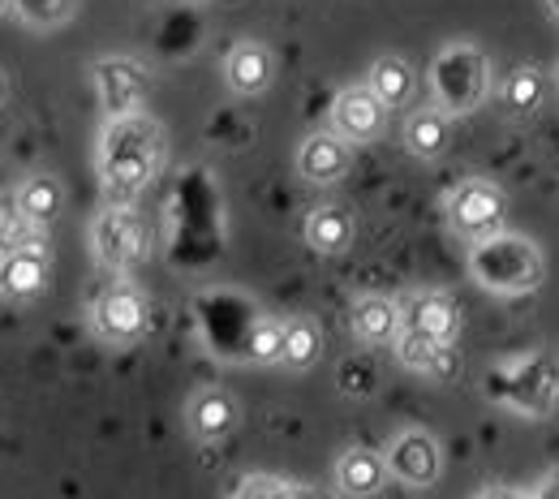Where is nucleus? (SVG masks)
Returning a JSON list of instances; mask_svg holds the SVG:
<instances>
[{
	"instance_id": "nucleus-1",
	"label": "nucleus",
	"mask_w": 559,
	"mask_h": 499,
	"mask_svg": "<svg viewBox=\"0 0 559 499\" xmlns=\"http://www.w3.org/2000/svg\"><path fill=\"white\" fill-rule=\"evenodd\" d=\"M164 126L142 108L134 117H117L99 134V181L112 199H134L146 190L164 164Z\"/></svg>"
},
{
	"instance_id": "nucleus-2",
	"label": "nucleus",
	"mask_w": 559,
	"mask_h": 499,
	"mask_svg": "<svg viewBox=\"0 0 559 499\" xmlns=\"http://www.w3.org/2000/svg\"><path fill=\"white\" fill-rule=\"evenodd\" d=\"M469 272L474 281L499 293V297H521V293H534L547 276V263H543V250L521 237V233H490L483 241H474V254H469Z\"/></svg>"
},
{
	"instance_id": "nucleus-3",
	"label": "nucleus",
	"mask_w": 559,
	"mask_h": 499,
	"mask_svg": "<svg viewBox=\"0 0 559 499\" xmlns=\"http://www.w3.org/2000/svg\"><path fill=\"white\" fill-rule=\"evenodd\" d=\"M430 86H435V99L439 108L452 117H465V112H478L490 95V61L487 52L469 39H452L435 52L430 61Z\"/></svg>"
},
{
	"instance_id": "nucleus-4",
	"label": "nucleus",
	"mask_w": 559,
	"mask_h": 499,
	"mask_svg": "<svg viewBox=\"0 0 559 499\" xmlns=\"http://www.w3.org/2000/svg\"><path fill=\"white\" fill-rule=\"evenodd\" d=\"M91 250L99 259V268L108 272H134L139 263L151 259V228L134 207L112 203L95 215L91 224Z\"/></svg>"
},
{
	"instance_id": "nucleus-5",
	"label": "nucleus",
	"mask_w": 559,
	"mask_h": 499,
	"mask_svg": "<svg viewBox=\"0 0 559 499\" xmlns=\"http://www.w3.org/2000/svg\"><path fill=\"white\" fill-rule=\"evenodd\" d=\"M503 207H508V203H503V190H499L495 181L474 177V181H461V186L448 194V224H452L461 237L483 241L490 233H499Z\"/></svg>"
},
{
	"instance_id": "nucleus-6",
	"label": "nucleus",
	"mask_w": 559,
	"mask_h": 499,
	"mask_svg": "<svg viewBox=\"0 0 559 499\" xmlns=\"http://www.w3.org/2000/svg\"><path fill=\"white\" fill-rule=\"evenodd\" d=\"M91 82L99 95V108L108 112V121L117 117H134L146 108V70L130 57H104L91 66Z\"/></svg>"
},
{
	"instance_id": "nucleus-7",
	"label": "nucleus",
	"mask_w": 559,
	"mask_h": 499,
	"mask_svg": "<svg viewBox=\"0 0 559 499\" xmlns=\"http://www.w3.org/2000/svg\"><path fill=\"white\" fill-rule=\"evenodd\" d=\"M91 323L104 341L130 345L146 332V297L134 285H108L91 306Z\"/></svg>"
},
{
	"instance_id": "nucleus-8",
	"label": "nucleus",
	"mask_w": 559,
	"mask_h": 499,
	"mask_svg": "<svg viewBox=\"0 0 559 499\" xmlns=\"http://www.w3.org/2000/svg\"><path fill=\"white\" fill-rule=\"evenodd\" d=\"M383 461H388V474L396 478V483H405V487H430L435 478H439V470H443V452H439V443H435V435L430 430H401L392 443H388V452H383Z\"/></svg>"
},
{
	"instance_id": "nucleus-9",
	"label": "nucleus",
	"mask_w": 559,
	"mask_h": 499,
	"mask_svg": "<svg viewBox=\"0 0 559 499\" xmlns=\"http://www.w3.org/2000/svg\"><path fill=\"white\" fill-rule=\"evenodd\" d=\"M383 117H388V108L374 99V91H370L366 82H361V86H345V91L332 99V130H336L345 143H370V139H379Z\"/></svg>"
},
{
	"instance_id": "nucleus-10",
	"label": "nucleus",
	"mask_w": 559,
	"mask_h": 499,
	"mask_svg": "<svg viewBox=\"0 0 559 499\" xmlns=\"http://www.w3.org/2000/svg\"><path fill=\"white\" fill-rule=\"evenodd\" d=\"M276 78V61H272V48L259 44V39H237L224 57V82L233 95H263Z\"/></svg>"
},
{
	"instance_id": "nucleus-11",
	"label": "nucleus",
	"mask_w": 559,
	"mask_h": 499,
	"mask_svg": "<svg viewBox=\"0 0 559 499\" xmlns=\"http://www.w3.org/2000/svg\"><path fill=\"white\" fill-rule=\"evenodd\" d=\"M353 164V143H345L336 130H319L310 134L306 143L297 146V173L310 181V186H332L349 173Z\"/></svg>"
},
{
	"instance_id": "nucleus-12",
	"label": "nucleus",
	"mask_w": 559,
	"mask_h": 499,
	"mask_svg": "<svg viewBox=\"0 0 559 499\" xmlns=\"http://www.w3.org/2000/svg\"><path fill=\"white\" fill-rule=\"evenodd\" d=\"M48 281H52V272H48L44 246H17V250H9L4 263H0V293L13 297V301L39 297V293L48 288Z\"/></svg>"
},
{
	"instance_id": "nucleus-13",
	"label": "nucleus",
	"mask_w": 559,
	"mask_h": 499,
	"mask_svg": "<svg viewBox=\"0 0 559 499\" xmlns=\"http://www.w3.org/2000/svg\"><path fill=\"white\" fill-rule=\"evenodd\" d=\"M186 423L190 430L199 435V439H224L228 430L237 427V401H233V392H224V388H199L194 396H190V405H186Z\"/></svg>"
},
{
	"instance_id": "nucleus-14",
	"label": "nucleus",
	"mask_w": 559,
	"mask_h": 499,
	"mask_svg": "<svg viewBox=\"0 0 559 499\" xmlns=\"http://www.w3.org/2000/svg\"><path fill=\"white\" fill-rule=\"evenodd\" d=\"M383 483H388V461H383V452H374V448H349V452L336 461V487H341V496L366 499V496H374Z\"/></svg>"
},
{
	"instance_id": "nucleus-15",
	"label": "nucleus",
	"mask_w": 559,
	"mask_h": 499,
	"mask_svg": "<svg viewBox=\"0 0 559 499\" xmlns=\"http://www.w3.org/2000/svg\"><path fill=\"white\" fill-rule=\"evenodd\" d=\"M349 328H353V336L366 341V345H388V341L401 336L405 314H401V306L388 301V297H361V301H353Z\"/></svg>"
},
{
	"instance_id": "nucleus-16",
	"label": "nucleus",
	"mask_w": 559,
	"mask_h": 499,
	"mask_svg": "<svg viewBox=\"0 0 559 499\" xmlns=\"http://www.w3.org/2000/svg\"><path fill=\"white\" fill-rule=\"evenodd\" d=\"M452 146V117L443 108H418L405 121V151L414 159H439Z\"/></svg>"
},
{
	"instance_id": "nucleus-17",
	"label": "nucleus",
	"mask_w": 559,
	"mask_h": 499,
	"mask_svg": "<svg viewBox=\"0 0 559 499\" xmlns=\"http://www.w3.org/2000/svg\"><path fill=\"white\" fill-rule=\"evenodd\" d=\"M405 328H418L421 336L439 341V345H452L461 336V310L456 301H448L443 293H421L418 301L409 306V319Z\"/></svg>"
},
{
	"instance_id": "nucleus-18",
	"label": "nucleus",
	"mask_w": 559,
	"mask_h": 499,
	"mask_svg": "<svg viewBox=\"0 0 559 499\" xmlns=\"http://www.w3.org/2000/svg\"><path fill=\"white\" fill-rule=\"evenodd\" d=\"M366 86L374 91V99L392 112V108H405L409 99H414V86H418V73L409 61H401V57H379L370 73H366Z\"/></svg>"
},
{
	"instance_id": "nucleus-19",
	"label": "nucleus",
	"mask_w": 559,
	"mask_h": 499,
	"mask_svg": "<svg viewBox=\"0 0 559 499\" xmlns=\"http://www.w3.org/2000/svg\"><path fill=\"white\" fill-rule=\"evenodd\" d=\"M17 215L22 219H31V224H52L61 207H66V190H61V181L57 177H48V173H35V177H26L22 186H17Z\"/></svg>"
},
{
	"instance_id": "nucleus-20",
	"label": "nucleus",
	"mask_w": 559,
	"mask_h": 499,
	"mask_svg": "<svg viewBox=\"0 0 559 499\" xmlns=\"http://www.w3.org/2000/svg\"><path fill=\"white\" fill-rule=\"evenodd\" d=\"M543 99H547V73L538 70V66H516V70L503 78V86H499V104L512 117L538 112Z\"/></svg>"
},
{
	"instance_id": "nucleus-21",
	"label": "nucleus",
	"mask_w": 559,
	"mask_h": 499,
	"mask_svg": "<svg viewBox=\"0 0 559 499\" xmlns=\"http://www.w3.org/2000/svg\"><path fill=\"white\" fill-rule=\"evenodd\" d=\"M353 241V215L345 207H314L306 215V246L319 254H341Z\"/></svg>"
},
{
	"instance_id": "nucleus-22",
	"label": "nucleus",
	"mask_w": 559,
	"mask_h": 499,
	"mask_svg": "<svg viewBox=\"0 0 559 499\" xmlns=\"http://www.w3.org/2000/svg\"><path fill=\"white\" fill-rule=\"evenodd\" d=\"M323 354V332H319V323L314 319H288L284 323V366H293V370H306V366H314Z\"/></svg>"
},
{
	"instance_id": "nucleus-23",
	"label": "nucleus",
	"mask_w": 559,
	"mask_h": 499,
	"mask_svg": "<svg viewBox=\"0 0 559 499\" xmlns=\"http://www.w3.org/2000/svg\"><path fill=\"white\" fill-rule=\"evenodd\" d=\"M392 345H396V357H401V366H409V370H421V375H435V370L443 366V357H448V345H439V341L421 336L418 328H401V336H396Z\"/></svg>"
},
{
	"instance_id": "nucleus-24",
	"label": "nucleus",
	"mask_w": 559,
	"mask_h": 499,
	"mask_svg": "<svg viewBox=\"0 0 559 499\" xmlns=\"http://www.w3.org/2000/svg\"><path fill=\"white\" fill-rule=\"evenodd\" d=\"M9 9L35 31H52V26H66L78 13V0H9Z\"/></svg>"
},
{
	"instance_id": "nucleus-25",
	"label": "nucleus",
	"mask_w": 559,
	"mask_h": 499,
	"mask_svg": "<svg viewBox=\"0 0 559 499\" xmlns=\"http://www.w3.org/2000/svg\"><path fill=\"white\" fill-rule=\"evenodd\" d=\"M246 349H250V361H259V366L284 361V323H276V319H254Z\"/></svg>"
},
{
	"instance_id": "nucleus-26",
	"label": "nucleus",
	"mask_w": 559,
	"mask_h": 499,
	"mask_svg": "<svg viewBox=\"0 0 559 499\" xmlns=\"http://www.w3.org/2000/svg\"><path fill=\"white\" fill-rule=\"evenodd\" d=\"M276 491H280V478L259 474V478H246V483L233 491V499H276Z\"/></svg>"
},
{
	"instance_id": "nucleus-27",
	"label": "nucleus",
	"mask_w": 559,
	"mask_h": 499,
	"mask_svg": "<svg viewBox=\"0 0 559 499\" xmlns=\"http://www.w3.org/2000/svg\"><path fill=\"white\" fill-rule=\"evenodd\" d=\"M276 499H319V496H314V491H306V487H284V483H280Z\"/></svg>"
},
{
	"instance_id": "nucleus-28",
	"label": "nucleus",
	"mask_w": 559,
	"mask_h": 499,
	"mask_svg": "<svg viewBox=\"0 0 559 499\" xmlns=\"http://www.w3.org/2000/svg\"><path fill=\"white\" fill-rule=\"evenodd\" d=\"M534 499H559V478H547L543 487H538V496Z\"/></svg>"
},
{
	"instance_id": "nucleus-29",
	"label": "nucleus",
	"mask_w": 559,
	"mask_h": 499,
	"mask_svg": "<svg viewBox=\"0 0 559 499\" xmlns=\"http://www.w3.org/2000/svg\"><path fill=\"white\" fill-rule=\"evenodd\" d=\"M478 499H525L521 491H508V487H495V491H483Z\"/></svg>"
},
{
	"instance_id": "nucleus-30",
	"label": "nucleus",
	"mask_w": 559,
	"mask_h": 499,
	"mask_svg": "<svg viewBox=\"0 0 559 499\" xmlns=\"http://www.w3.org/2000/svg\"><path fill=\"white\" fill-rule=\"evenodd\" d=\"M9 250H13V246H9V224H4V215H0V263H4Z\"/></svg>"
},
{
	"instance_id": "nucleus-31",
	"label": "nucleus",
	"mask_w": 559,
	"mask_h": 499,
	"mask_svg": "<svg viewBox=\"0 0 559 499\" xmlns=\"http://www.w3.org/2000/svg\"><path fill=\"white\" fill-rule=\"evenodd\" d=\"M4 99H9V78L0 73V104H4Z\"/></svg>"
},
{
	"instance_id": "nucleus-32",
	"label": "nucleus",
	"mask_w": 559,
	"mask_h": 499,
	"mask_svg": "<svg viewBox=\"0 0 559 499\" xmlns=\"http://www.w3.org/2000/svg\"><path fill=\"white\" fill-rule=\"evenodd\" d=\"M547 9H551V17L559 22V0H547Z\"/></svg>"
},
{
	"instance_id": "nucleus-33",
	"label": "nucleus",
	"mask_w": 559,
	"mask_h": 499,
	"mask_svg": "<svg viewBox=\"0 0 559 499\" xmlns=\"http://www.w3.org/2000/svg\"><path fill=\"white\" fill-rule=\"evenodd\" d=\"M4 13H9V0H0V17H4Z\"/></svg>"
},
{
	"instance_id": "nucleus-34",
	"label": "nucleus",
	"mask_w": 559,
	"mask_h": 499,
	"mask_svg": "<svg viewBox=\"0 0 559 499\" xmlns=\"http://www.w3.org/2000/svg\"><path fill=\"white\" fill-rule=\"evenodd\" d=\"M556 82H559V66H556Z\"/></svg>"
}]
</instances>
